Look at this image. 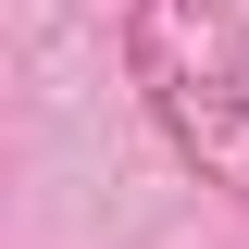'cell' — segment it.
<instances>
[{"mask_svg": "<svg viewBox=\"0 0 249 249\" xmlns=\"http://www.w3.org/2000/svg\"><path fill=\"white\" fill-rule=\"evenodd\" d=\"M124 75L162 150L199 187L249 199V0H124Z\"/></svg>", "mask_w": 249, "mask_h": 249, "instance_id": "obj_1", "label": "cell"}]
</instances>
